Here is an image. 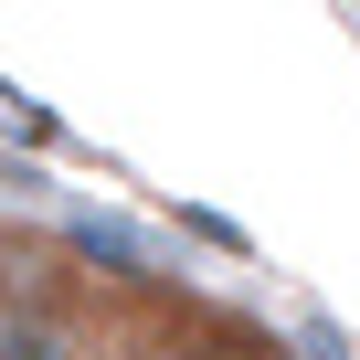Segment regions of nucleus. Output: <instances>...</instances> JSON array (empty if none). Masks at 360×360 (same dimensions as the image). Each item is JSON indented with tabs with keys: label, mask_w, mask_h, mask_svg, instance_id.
Returning <instances> with one entry per match:
<instances>
[{
	"label": "nucleus",
	"mask_w": 360,
	"mask_h": 360,
	"mask_svg": "<svg viewBox=\"0 0 360 360\" xmlns=\"http://www.w3.org/2000/svg\"><path fill=\"white\" fill-rule=\"evenodd\" d=\"M159 328H169V349H180V360H286V349H276L255 318H233V307H202V297H180Z\"/></svg>",
	"instance_id": "nucleus-2"
},
{
	"label": "nucleus",
	"mask_w": 360,
	"mask_h": 360,
	"mask_svg": "<svg viewBox=\"0 0 360 360\" xmlns=\"http://www.w3.org/2000/svg\"><path fill=\"white\" fill-rule=\"evenodd\" d=\"M96 360H180V349H169V328H159V339H117V349H96Z\"/></svg>",
	"instance_id": "nucleus-4"
},
{
	"label": "nucleus",
	"mask_w": 360,
	"mask_h": 360,
	"mask_svg": "<svg viewBox=\"0 0 360 360\" xmlns=\"http://www.w3.org/2000/svg\"><path fill=\"white\" fill-rule=\"evenodd\" d=\"M0 360H96L75 297H0Z\"/></svg>",
	"instance_id": "nucleus-1"
},
{
	"label": "nucleus",
	"mask_w": 360,
	"mask_h": 360,
	"mask_svg": "<svg viewBox=\"0 0 360 360\" xmlns=\"http://www.w3.org/2000/svg\"><path fill=\"white\" fill-rule=\"evenodd\" d=\"M75 244L64 233H0V297H75ZM85 307V297H75Z\"/></svg>",
	"instance_id": "nucleus-3"
}]
</instances>
